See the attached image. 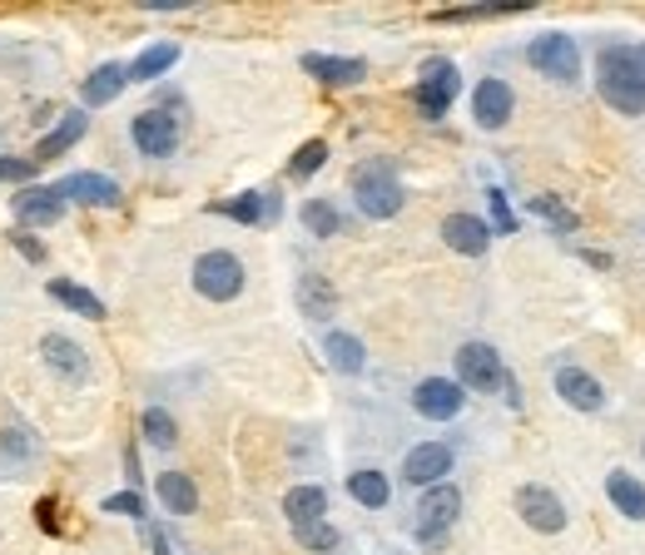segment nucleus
Segmentation results:
<instances>
[{
    "mask_svg": "<svg viewBox=\"0 0 645 555\" xmlns=\"http://www.w3.org/2000/svg\"><path fill=\"white\" fill-rule=\"evenodd\" d=\"M596 90L616 114H645V65L641 50L631 46H606L596 60Z\"/></svg>",
    "mask_w": 645,
    "mask_h": 555,
    "instance_id": "nucleus-1",
    "label": "nucleus"
},
{
    "mask_svg": "<svg viewBox=\"0 0 645 555\" xmlns=\"http://www.w3.org/2000/svg\"><path fill=\"white\" fill-rule=\"evenodd\" d=\"M353 199L367 219H393L403 209V179L387 159H363L353 169Z\"/></svg>",
    "mask_w": 645,
    "mask_h": 555,
    "instance_id": "nucleus-2",
    "label": "nucleus"
},
{
    "mask_svg": "<svg viewBox=\"0 0 645 555\" xmlns=\"http://www.w3.org/2000/svg\"><path fill=\"white\" fill-rule=\"evenodd\" d=\"M194 287H199V297H209V303H234V297L243 293V263L224 249L199 253L194 259Z\"/></svg>",
    "mask_w": 645,
    "mask_h": 555,
    "instance_id": "nucleus-3",
    "label": "nucleus"
},
{
    "mask_svg": "<svg viewBox=\"0 0 645 555\" xmlns=\"http://www.w3.org/2000/svg\"><path fill=\"white\" fill-rule=\"evenodd\" d=\"M526 60H532V70H542L546 80H556V84H576L581 80V50H576V40H571V36H562V30L536 36L532 46H526Z\"/></svg>",
    "mask_w": 645,
    "mask_h": 555,
    "instance_id": "nucleus-4",
    "label": "nucleus"
},
{
    "mask_svg": "<svg viewBox=\"0 0 645 555\" xmlns=\"http://www.w3.org/2000/svg\"><path fill=\"white\" fill-rule=\"evenodd\" d=\"M457 90H462L457 65L437 56L422 65V80H417V90H412V100H417V110L427 114V120H442V114L452 110V100H457Z\"/></svg>",
    "mask_w": 645,
    "mask_h": 555,
    "instance_id": "nucleus-5",
    "label": "nucleus"
},
{
    "mask_svg": "<svg viewBox=\"0 0 645 555\" xmlns=\"http://www.w3.org/2000/svg\"><path fill=\"white\" fill-rule=\"evenodd\" d=\"M457 516H462V491L447 486V482L427 486L417 501V541H442V531Z\"/></svg>",
    "mask_w": 645,
    "mask_h": 555,
    "instance_id": "nucleus-6",
    "label": "nucleus"
},
{
    "mask_svg": "<svg viewBox=\"0 0 645 555\" xmlns=\"http://www.w3.org/2000/svg\"><path fill=\"white\" fill-rule=\"evenodd\" d=\"M457 377H462V387H472V392L506 387V367H502V357H496L492 343H462L457 347Z\"/></svg>",
    "mask_w": 645,
    "mask_h": 555,
    "instance_id": "nucleus-7",
    "label": "nucleus"
},
{
    "mask_svg": "<svg viewBox=\"0 0 645 555\" xmlns=\"http://www.w3.org/2000/svg\"><path fill=\"white\" fill-rule=\"evenodd\" d=\"M516 516L526 521L532 531H542V536H556V531H566V506L562 496H556L552 486H522L516 491Z\"/></svg>",
    "mask_w": 645,
    "mask_h": 555,
    "instance_id": "nucleus-8",
    "label": "nucleus"
},
{
    "mask_svg": "<svg viewBox=\"0 0 645 555\" xmlns=\"http://www.w3.org/2000/svg\"><path fill=\"white\" fill-rule=\"evenodd\" d=\"M130 139H134L140 154L164 159V154H174V144H179V120H174V114H164V110H144V114H134V120H130Z\"/></svg>",
    "mask_w": 645,
    "mask_h": 555,
    "instance_id": "nucleus-9",
    "label": "nucleus"
},
{
    "mask_svg": "<svg viewBox=\"0 0 645 555\" xmlns=\"http://www.w3.org/2000/svg\"><path fill=\"white\" fill-rule=\"evenodd\" d=\"M40 357H46V367L56 372L60 382H70V387H80V382L90 377V357H84V347L75 343V337L46 333L40 337Z\"/></svg>",
    "mask_w": 645,
    "mask_h": 555,
    "instance_id": "nucleus-10",
    "label": "nucleus"
},
{
    "mask_svg": "<svg viewBox=\"0 0 645 555\" xmlns=\"http://www.w3.org/2000/svg\"><path fill=\"white\" fill-rule=\"evenodd\" d=\"M412 407L427 416V422H452V416L467 407V397H462V382L427 377V382H417V392H412Z\"/></svg>",
    "mask_w": 645,
    "mask_h": 555,
    "instance_id": "nucleus-11",
    "label": "nucleus"
},
{
    "mask_svg": "<svg viewBox=\"0 0 645 555\" xmlns=\"http://www.w3.org/2000/svg\"><path fill=\"white\" fill-rule=\"evenodd\" d=\"M447 472H452V446L447 442H422V446H412L407 462H403V482L422 486V491L437 486Z\"/></svg>",
    "mask_w": 645,
    "mask_h": 555,
    "instance_id": "nucleus-12",
    "label": "nucleus"
},
{
    "mask_svg": "<svg viewBox=\"0 0 645 555\" xmlns=\"http://www.w3.org/2000/svg\"><path fill=\"white\" fill-rule=\"evenodd\" d=\"M516 110V94L506 80H482L477 94H472V120L482 124V130H502L506 120H512Z\"/></svg>",
    "mask_w": 645,
    "mask_h": 555,
    "instance_id": "nucleus-13",
    "label": "nucleus"
},
{
    "mask_svg": "<svg viewBox=\"0 0 645 555\" xmlns=\"http://www.w3.org/2000/svg\"><path fill=\"white\" fill-rule=\"evenodd\" d=\"M60 199H75V204H90V209H114L120 204V184L104 174H70L56 184Z\"/></svg>",
    "mask_w": 645,
    "mask_h": 555,
    "instance_id": "nucleus-14",
    "label": "nucleus"
},
{
    "mask_svg": "<svg viewBox=\"0 0 645 555\" xmlns=\"http://www.w3.org/2000/svg\"><path fill=\"white\" fill-rule=\"evenodd\" d=\"M442 239H447V249H452V253L482 259L486 243H492V229H486L482 219H472V213H447V219H442Z\"/></svg>",
    "mask_w": 645,
    "mask_h": 555,
    "instance_id": "nucleus-15",
    "label": "nucleus"
},
{
    "mask_svg": "<svg viewBox=\"0 0 645 555\" xmlns=\"http://www.w3.org/2000/svg\"><path fill=\"white\" fill-rule=\"evenodd\" d=\"M556 397H562L566 407H576V412H601L606 392H601V382L591 377V372H581V367H556Z\"/></svg>",
    "mask_w": 645,
    "mask_h": 555,
    "instance_id": "nucleus-16",
    "label": "nucleus"
},
{
    "mask_svg": "<svg viewBox=\"0 0 645 555\" xmlns=\"http://www.w3.org/2000/svg\"><path fill=\"white\" fill-rule=\"evenodd\" d=\"M84 130H90V120H84V110H70V114H60V124H56V130H50L46 139H40V144L36 149H30V164H50V159H60V154H65V149L70 144H80V139H84Z\"/></svg>",
    "mask_w": 645,
    "mask_h": 555,
    "instance_id": "nucleus-17",
    "label": "nucleus"
},
{
    "mask_svg": "<svg viewBox=\"0 0 645 555\" xmlns=\"http://www.w3.org/2000/svg\"><path fill=\"white\" fill-rule=\"evenodd\" d=\"M60 209H65V199H60L56 189L30 184V189H20V194H16V219L30 223V229H46V223H56Z\"/></svg>",
    "mask_w": 645,
    "mask_h": 555,
    "instance_id": "nucleus-18",
    "label": "nucleus"
},
{
    "mask_svg": "<svg viewBox=\"0 0 645 555\" xmlns=\"http://www.w3.org/2000/svg\"><path fill=\"white\" fill-rule=\"evenodd\" d=\"M303 70L323 84H363L367 80L363 60H343V56H303Z\"/></svg>",
    "mask_w": 645,
    "mask_h": 555,
    "instance_id": "nucleus-19",
    "label": "nucleus"
},
{
    "mask_svg": "<svg viewBox=\"0 0 645 555\" xmlns=\"http://www.w3.org/2000/svg\"><path fill=\"white\" fill-rule=\"evenodd\" d=\"M46 293L56 297V303H65L75 317H90V323H100V317H104V303H100V297H94L90 287L70 283V278H50V283H46Z\"/></svg>",
    "mask_w": 645,
    "mask_h": 555,
    "instance_id": "nucleus-20",
    "label": "nucleus"
},
{
    "mask_svg": "<svg viewBox=\"0 0 645 555\" xmlns=\"http://www.w3.org/2000/svg\"><path fill=\"white\" fill-rule=\"evenodd\" d=\"M214 213H229L239 223H273L283 213V204H279V194H239L229 204H214Z\"/></svg>",
    "mask_w": 645,
    "mask_h": 555,
    "instance_id": "nucleus-21",
    "label": "nucleus"
},
{
    "mask_svg": "<svg viewBox=\"0 0 645 555\" xmlns=\"http://www.w3.org/2000/svg\"><path fill=\"white\" fill-rule=\"evenodd\" d=\"M154 486H160V501H164L169 516H194V511H199L194 476H184V472H164Z\"/></svg>",
    "mask_w": 645,
    "mask_h": 555,
    "instance_id": "nucleus-22",
    "label": "nucleus"
},
{
    "mask_svg": "<svg viewBox=\"0 0 645 555\" xmlns=\"http://www.w3.org/2000/svg\"><path fill=\"white\" fill-rule=\"evenodd\" d=\"M606 496H611V506H616L621 516L645 521V486L631 472H611L606 476Z\"/></svg>",
    "mask_w": 645,
    "mask_h": 555,
    "instance_id": "nucleus-23",
    "label": "nucleus"
},
{
    "mask_svg": "<svg viewBox=\"0 0 645 555\" xmlns=\"http://www.w3.org/2000/svg\"><path fill=\"white\" fill-rule=\"evenodd\" d=\"M347 496H353L357 506H367V511H383L387 496H393V482H387L383 472H373V466H363V472L347 476Z\"/></svg>",
    "mask_w": 645,
    "mask_h": 555,
    "instance_id": "nucleus-24",
    "label": "nucleus"
},
{
    "mask_svg": "<svg viewBox=\"0 0 645 555\" xmlns=\"http://www.w3.org/2000/svg\"><path fill=\"white\" fill-rule=\"evenodd\" d=\"M323 511H327V491L323 486H293L289 496H283V516H289L293 526L323 521Z\"/></svg>",
    "mask_w": 645,
    "mask_h": 555,
    "instance_id": "nucleus-25",
    "label": "nucleus"
},
{
    "mask_svg": "<svg viewBox=\"0 0 645 555\" xmlns=\"http://www.w3.org/2000/svg\"><path fill=\"white\" fill-rule=\"evenodd\" d=\"M130 84V70L124 65H100L84 80V104H110V100H120V90Z\"/></svg>",
    "mask_w": 645,
    "mask_h": 555,
    "instance_id": "nucleus-26",
    "label": "nucleus"
},
{
    "mask_svg": "<svg viewBox=\"0 0 645 555\" xmlns=\"http://www.w3.org/2000/svg\"><path fill=\"white\" fill-rule=\"evenodd\" d=\"M323 352H327V362H333L337 372H363V362H367V352H363V343H357L353 333H327L323 337Z\"/></svg>",
    "mask_w": 645,
    "mask_h": 555,
    "instance_id": "nucleus-27",
    "label": "nucleus"
},
{
    "mask_svg": "<svg viewBox=\"0 0 645 555\" xmlns=\"http://www.w3.org/2000/svg\"><path fill=\"white\" fill-rule=\"evenodd\" d=\"M299 303H303V313L309 317H333V287H327V278H319V273H303L299 278Z\"/></svg>",
    "mask_w": 645,
    "mask_h": 555,
    "instance_id": "nucleus-28",
    "label": "nucleus"
},
{
    "mask_svg": "<svg viewBox=\"0 0 645 555\" xmlns=\"http://www.w3.org/2000/svg\"><path fill=\"white\" fill-rule=\"evenodd\" d=\"M179 60V46H150L140 60L130 65V84H150V80H160V74L169 70Z\"/></svg>",
    "mask_w": 645,
    "mask_h": 555,
    "instance_id": "nucleus-29",
    "label": "nucleus"
},
{
    "mask_svg": "<svg viewBox=\"0 0 645 555\" xmlns=\"http://www.w3.org/2000/svg\"><path fill=\"white\" fill-rule=\"evenodd\" d=\"M140 432H144V442L150 446H160V452H169V446L179 442V426H174V416H169L164 407H150L140 416Z\"/></svg>",
    "mask_w": 645,
    "mask_h": 555,
    "instance_id": "nucleus-30",
    "label": "nucleus"
},
{
    "mask_svg": "<svg viewBox=\"0 0 645 555\" xmlns=\"http://www.w3.org/2000/svg\"><path fill=\"white\" fill-rule=\"evenodd\" d=\"M303 223H309L313 239H337V229H343V219H337V209L327 199H309L303 204Z\"/></svg>",
    "mask_w": 645,
    "mask_h": 555,
    "instance_id": "nucleus-31",
    "label": "nucleus"
},
{
    "mask_svg": "<svg viewBox=\"0 0 645 555\" xmlns=\"http://www.w3.org/2000/svg\"><path fill=\"white\" fill-rule=\"evenodd\" d=\"M293 536H299V546L313 551V555L337 551V526H327V521H309V526H293Z\"/></svg>",
    "mask_w": 645,
    "mask_h": 555,
    "instance_id": "nucleus-32",
    "label": "nucleus"
},
{
    "mask_svg": "<svg viewBox=\"0 0 645 555\" xmlns=\"http://www.w3.org/2000/svg\"><path fill=\"white\" fill-rule=\"evenodd\" d=\"M532 213H536V219H546V223H552V229H562V233L576 229V213H571V209L562 204V199H552V194L532 199Z\"/></svg>",
    "mask_w": 645,
    "mask_h": 555,
    "instance_id": "nucleus-33",
    "label": "nucleus"
},
{
    "mask_svg": "<svg viewBox=\"0 0 645 555\" xmlns=\"http://www.w3.org/2000/svg\"><path fill=\"white\" fill-rule=\"evenodd\" d=\"M323 159H327V144H323V139H309V144H303L299 154H293L289 174H293V179H309V174H319V169H323Z\"/></svg>",
    "mask_w": 645,
    "mask_h": 555,
    "instance_id": "nucleus-34",
    "label": "nucleus"
},
{
    "mask_svg": "<svg viewBox=\"0 0 645 555\" xmlns=\"http://www.w3.org/2000/svg\"><path fill=\"white\" fill-rule=\"evenodd\" d=\"M104 511H110V516L144 521V496H140V491H114V496H104Z\"/></svg>",
    "mask_w": 645,
    "mask_h": 555,
    "instance_id": "nucleus-35",
    "label": "nucleus"
},
{
    "mask_svg": "<svg viewBox=\"0 0 645 555\" xmlns=\"http://www.w3.org/2000/svg\"><path fill=\"white\" fill-rule=\"evenodd\" d=\"M36 174V164H30V154H0V184H26V179Z\"/></svg>",
    "mask_w": 645,
    "mask_h": 555,
    "instance_id": "nucleus-36",
    "label": "nucleus"
},
{
    "mask_svg": "<svg viewBox=\"0 0 645 555\" xmlns=\"http://www.w3.org/2000/svg\"><path fill=\"white\" fill-rule=\"evenodd\" d=\"M486 204H492V223H496V233H516V213H512V204H506L502 189H492V194H486Z\"/></svg>",
    "mask_w": 645,
    "mask_h": 555,
    "instance_id": "nucleus-37",
    "label": "nucleus"
},
{
    "mask_svg": "<svg viewBox=\"0 0 645 555\" xmlns=\"http://www.w3.org/2000/svg\"><path fill=\"white\" fill-rule=\"evenodd\" d=\"M16 249H20V253H26V259H30V263H46V249H40V243H36V239H16Z\"/></svg>",
    "mask_w": 645,
    "mask_h": 555,
    "instance_id": "nucleus-38",
    "label": "nucleus"
},
{
    "mask_svg": "<svg viewBox=\"0 0 645 555\" xmlns=\"http://www.w3.org/2000/svg\"><path fill=\"white\" fill-rule=\"evenodd\" d=\"M641 65H645V56H641Z\"/></svg>",
    "mask_w": 645,
    "mask_h": 555,
    "instance_id": "nucleus-39",
    "label": "nucleus"
}]
</instances>
